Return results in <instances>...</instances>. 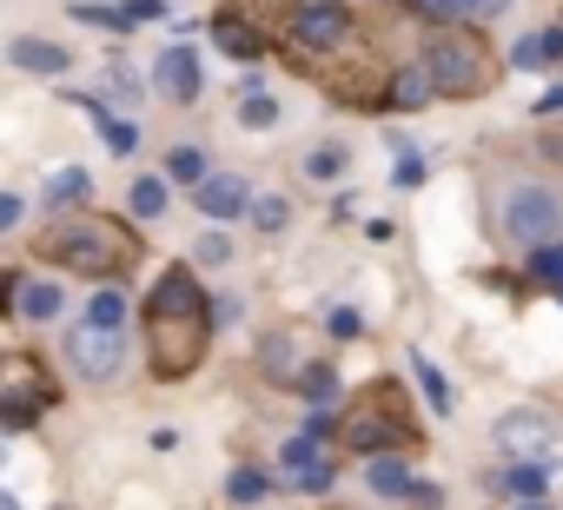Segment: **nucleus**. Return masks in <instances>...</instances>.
<instances>
[{
  "label": "nucleus",
  "mask_w": 563,
  "mask_h": 510,
  "mask_svg": "<svg viewBox=\"0 0 563 510\" xmlns=\"http://www.w3.org/2000/svg\"><path fill=\"white\" fill-rule=\"evenodd\" d=\"M424 74H431L438 100H484L504 80V54L471 21H431V34H424Z\"/></svg>",
  "instance_id": "obj_4"
},
{
  "label": "nucleus",
  "mask_w": 563,
  "mask_h": 510,
  "mask_svg": "<svg viewBox=\"0 0 563 510\" xmlns=\"http://www.w3.org/2000/svg\"><path fill=\"white\" fill-rule=\"evenodd\" d=\"M60 404V378L47 372L41 352H0V424L27 431Z\"/></svg>",
  "instance_id": "obj_5"
},
{
  "label": "nucleus",
  "mask_w": 563,
  "mask_h": 510,
  "mask_svg": "<svg viewBox=\"0 0 563 510\" xmlns=\"http://www.w3.org/2000/svg\"><path fill=\"white\" fill-rule=\"evenodd\" d=\"M418 457L424 451V424L411 411V391L398 378H372L352 391L345 418H339V457Z\"/></svg>",
  "instance_id": "obj_3"
},
{
  "label": "nucleus",
  "mask_w": 563,
  "mask_h": 510,
  "mask_svg": "<svg viewBox=\"0 0 563 510\" xmlns=\"http://www.w3.org/2000/svg\"><path fill=\"white\" fill-rule=\"evenodd\" d=\"M325 510H352V503H325Z\"/></svg>",
  "instance_id": "obj_44"
},
{
  "label": "nucleus",
  "mask_w": 563,
  "mask_h": 510,
  "mask_svg": "<svg viewBox=\"0 0 563 510\" xmlns=\"http://www.w3.org/2000/svg\"><path fill=\"white\" fill-rule=\"evenodd\" d=\"M87 325H100V332H120V325H126V292H120V286L93 292V306H87Z\"/></svg>",
  "instance_id": "obj_29"
},
{
  "label": "nucleus",
  "mask_w": 563,
  "mask_h": 510,
  "mask_svg": "<svg viewBox=\"0 0 563 510\" xmlns=\"http://www.w3.org/2000/svg\"><path fill=\"white\" fill-rule=\"evenodd\" d=\"M0 312H14V279H0Z\"/></svg>",
  "instance_id": "obj_42"
},
{
  "label": "nucleus",
  "mask_w": 563,
  "mask_h": 510,
  "mask_svg": "<svg viewBox=\"0 0 563 510\" xmlns=\"http://www.w3.org/2000/svg\"><path fill=\"white\" fill-rule=\"evenodd\" d=\"M530 279H537V286H550V292L563 286V239H550V245H537V252H530Z\"/></svg>",
  "instance_id": "obj_31"
},
{
  "label": "nucleus",
  "mask_w": 563,
  "mask_h": 510,
  "mask_svg": "<svg viewBox=\"0 0 563 510\" xmlns=\"http://www.w3.org/2000/svg\"><path fill=\"white\" fill-rule=\"evenodd\" d=\"M265 497H272V470H258V464H232V470H225V503L252 510V503H265Z\"/></svg>",
  "instance_id": "obj_25"
},
{
  "label": "nucleus",
  "mask_w": 563,
  "mask_h": 510,
  "mask_svg": "<svg viewBox=\"0 0 563 510\" xmlns=\"http://www.w3.org/2000/svg\"><path fill=\"white\" fill-rule=\"evenodd\" d=\"M67 365H74L87 385H107V378H120V365H126V339L80 319V325L67 332Z\"/></svg>",
  "instance_id": "obj_10"
},
{
  "label": "nucleus",
  "mask_w": 563,
  "mask_h": 510,
  "mask_svg": "<svg viewBox=\"0 0 563 510\" xmlns=\"http://www.w3.org/2000/svg\"><path fill=\"white\" fill-rule=\"evenodd\" d=\"M239 126H252V133L278 126V100L272 93H239Z\"/></svg>",
  "instance_id": "obj_32"
},
{
  "label": "nucleus",
  "mask_w": 563,
  "mask_h": 510,
  "mask_svg": "<svg viewBox=\"0 0 563 510\" xmlns=\"http://www.w3.org/2000/svg\"><path fill=\"white\" fill-rule=\"evenodd\" d=\"M517 510H556V503H517Z\"/></svg>",
  "instance_id": "obj_43"
},
{
  "label": "nucleus",
  "mask_w": 563,
  "mask_h": 510,
  "mask_svg": "<svg viewBox=\"0 0 563 510\" xmlns=\"http://www.w3.org/2000/svg\"><path fill=\"white\" fill-rule=\"evenodd\" d=\"M299 398H306V411H332L339 398H345V385H339V365H325V358H312L306 372H299V385H292Z\"/></svg>",
  "instance_id": "obj_20"
},
{
  "label": "nucleus",
  "mask_w": 563,
  "mask_h": 510,
  "mask_svg": "<svg viewBox=\"0 0 563 510\" xmlns=\"http://www.w3.org/2000/svg\"><path fill=\"white\" fill-rule=\"evenodd\" d=\"M212 292L199 286V273L179 259V266H166L159 279H153V292H146V306H140V339H146V372L159 378V385H179V378H192L199 365H206V352H212Z\"/></svg>",
  "instance_id": "obj_1"
},
{
  "label": "nucleus",
  "mask_w": 563,
  "mask_h": 510,
  "mask_svg": "<svg viewBox=\"0 0 563 510\" xmlns=\"http://www.w3.org/2000/svg\"><path fill=\"white\" fill-rule=\"evenodd\" d=\"M365 41V21L345 8V0H299V14H292V34H286V60H325L339 47Z\"/></svg>",
  "instance_id": "obj_6"
},
{
  "label": "nucleus",
  "mask_w": 563,
  "mask_h": 510,
  "mask_svg": "<svg viewBox=\"0 0 563 510\" xmlns=\"http://www.w3.org/2000/svg\"><path fill=\"white\" fill-rule=\"evenodd\" d=\"M21 219H27V199H21V192H0V239H8Z\"/></svg>",
  "instance_id": "obj_38"
},
{
  "label": "nucleus",
  "mask_w": 563,
  "mask_h": 510,
  "mask_svg": "<svg viewBox=\"0 0 563 510\" xmlns=\"http://www.w3.org/2000/svg\"><path fill=\"white\" fill-rule=\"evenodd\" d=\"M556 60H563V27L523 34V41L510 47V67H517V74H530V67H556Z\"/></svg>",
  "instance_id": "obj_23"
},
{
  "label": "nucleus",
  "mask_w": 563,
  "mask_h": 510,
  "mask_svg": "<svg viewBox=\"0 0 563 510\" xmlns=\"http://www.w3.org/2000/svg\"><path fill=\"white\" fill-rule=\"evenodd\" d=\"M556 27H563V21H556Z\"/></svg>",
  "instance_id": "obj_46"
},
{
  "label": "nucleus",
  "mask_w": 563,
  "mask_h": 510,
  "mask_svg": "<svg viewBox=\"0 0 563 510\" xmlns=\"http://www.w3.org/2000/svg\"><path fill=\"white\" fill-rule=\"evenodd\" d=\"M166 186H173L166 173H140V179L126 186V212H133L140 225H153V219L166 212Z\"/></svg>",
  "instance_id": "obj_24"
},
{
  "label": "nucleus",
  "mask_w": 563,
  "mask_h": 510,
  "mask_svg": "<svg viewBox=\"0 0 563 510\" xmlns=\"http://www.w3.org/2000/svg\"><path fill=\"white\" fill-rule=\"evenodd\" d=\"M312 358H306V345H299V332H265L258 339V378L265 385H299V372H306Z\"/></svg>",
  "instance_id": "obj_14"
},
{
  "label": "nucleus",
  "mask_w": 563,
  "mask_h": 510,
  "mask_svg": "<svg viewBox=\"0 0 563 510\" xmlns=\"http://www.w3.org/2000/svg\"><path fill=\"white\" fill-rule=\"evenodd\" d=\"M107 93H113L120 107H140V100H146V80H140V74H126V67H113V87H107Z\"/></svg>",
  "instance_id": "obj_36"
},
{
  "label": "nucleus",
  "mask_w": 563,
  "mask_h": 510,
  "mask_svg": "<svg viewBox=\"0 0 563 510\" xmlns=\"http://www.w3.org/2000/svg\"><path fill=\"white\" fill-rule=\"evenodd\" d=\"M325 325H332V339H365V312L358 306H332Z\"/></svg>",
  "instance_id": "obj_37"
},
{
  "label": "nucleus",
  "mask_w": 563,
  "mask_h": 510,
  "mask_svg": "<svg viewBox=\"0 0 563 510\" xmlns=\"http://www.w3.org/2000/svg\"><path fill=\"white\" fill-rule=\"evenodd\" d=\"M365 490L385 497V503H411V490H418L411 457H372V464H365Z\"/></svg>",
  "instance_id": "obj_16"
},
{
  "label": "nucleus",
  "mask_w": 563,
  "mask_h": 510,
  "mask_svg": "<svg viewBox=\"0 0 563 510\" xmlns=\"http://www.w3.org/2000/svg\"><path fill=\"white\" fill-rule=\"evenodd\" d=\"M140 252H146V239L113 212H67L34 239V259L60 266L74 279H93V286H120L140 266Z\"/></svg>",
  "instance_id": "obj_2"
},
{
  "label": "nucleus",
  "mask_w": 563,
  "mask_h": 510,
  "mask_svg": "<svg viewBox=\"0 0 563 510\" xmlns=\"http://www.w3.org/2000/svg\"><path fill=\"white\" fill-rule=\"evenodd\" d=\"M411 378H418V391H424V404L431 411H457V398H451V378L424 358V352H411Z\"/></svg>",
  "instance_id": "obj_26"
},
{
  "label": "nucleus",
  "mask_w": 563,
  "mask_h": 510,
  "mask_svg": "<svg viewBox=\"0 0 563 510\" xmlns=\"http://www.w3.org/2000/svg\"><path fill=\"white\" fill-rule=\"evenodd\" d=\"M192 259H199V266H225V259H232V239H225L219 225H212V232H199V245H192Z\"/></svg>",
  "instance_id": "obj_35"
},
{
  "label": "nucleus",
  "mask_w": 563,
  "mask_h": 510,
  "mask_svg": "<svg viewBox=\"0 0 563 510\" xmlns=\"http://www.w3.org/2000/svg\"><path fill=\"white\" fill-rule=\"evenodd\" d=\"M556 299H563V286H556Z\"/></svg>",
  "instance_id": "obj_45"
},
{
  "label": "nucleus",
  "mask_w": 563,
  "mask_h": 510,
  "mask_svg": "<svg viewBox=\"0 0 563 510\" xmlns=\"http://www.w3.org/2000/svg\"><path fill=\"white\" fill-rule=\"evenodd\" d=\"M219 14H225V21H239L245 34H258L265 47H272V41L286 47V34H292V14H299V0H219Z\"/></svg>",
  "instance_id": "obj_11"
},
{
  "label": "nucleus",
  "mask_w": 563,
  "mask_h": 510,
  "mask_svg": "<svg viewBox=\"0 0 563 510\" xmlns=\"http://www.w3.org/2000/svg\"><path fill=\"white\" fill-rule=\"evenodd\" d=\"M60 306H67V292H60L54 279H14V312H21L27 325H47V319H60Z\"/></svg>",
  "instance_id": "obj_18"
},
{
  "label": "nucleus",
  "mask_w": 563,
  "mask_h": 510,
  "mask_svg": "<svg viewBox=\"0 0 563 510\" xmlns=\"http://www.w3.org/2000/svg\"><path fill=\"white\" fill-rule=\"evenodd\" d=\"M411 510H444V490H438V484H424V477H418V490H411Z\"/></svg>",
  "instance_id": "obj_40"
},
{
  "label": "nucleus",
  "mask_w": 563,
  "mask_h": 510,
  "mask_svg": "<svg viewBox=\"0 0 563 510\" xmlns=\"http://www.w3.org/2000/svg\"><path fill=\"white\" fill-rule=\"evenodd\" d=\"M537 113H543V120H550V113H563V80H556V87H543V93H537Z\"/></svg>",
  "instance_id": "obj_41"
},
{
  "label": "nucleus",
  "mask_w": 563,
  "mask_h": 510,
  "mask_svg": "<svg viewBox=\"0 0 563 510\" xmlns=\"http://www.w3.org/2000/svg\"><path fill=\"white\" fill-rule=\"evenodd\" d=\"M87 199H93V173H87V166H60V173L41 186V206H47V212H87Z\"/></svg>",
  "instance_id": "obj_17"
},
{
  "label": "nucleus",
  "mask_w": 563,
  "mask_h": 510,
  "mask_svg": "<svg viewBox=\"0 0 563 510\" xmlns=\"http://www.w3.org/2000/svg\"><path fill=\"white\" fill-rule=\"evenodd\" d=\"M278 484L299 490V497H325L339 484V444L319 437V431H299L278 444Z\"/></svg>",
  "instance_id": "obj_7"
},
{
  "label": "nucleus",
  "mask_w": 563,
  "mask_h": 510,
  "mask_svg": "<svg viewBox=\"0 0 563 510\" xmlns=\"http://www.w3.org/2000/svg\"><path fill=\"white\" fill-rule=\"evenodd\" d=\"M8 60H14L21 74H41V80H60V74L74 67V54H67L60 41H34V34H21V41L8 47Z\"/></svg>",
  "instance_id": "obj_15"
},
{
  "label": "nucleus",
  "mask_w": 563,
  "mask_h": 510,
  "mask_svg": "<svg viewBox=\"0 0 563 510\" xmlns=\"http://www.w3.org/2000/svg\"><path fill=\"white\" fill-rule=\"evenodd\" d=\"M345 159H352V153H345L339 140H332V146H312V153H306V179H319V186H325V179H339V173H345Z\"/></svg>",
  "instance_id": "obj_33"
},
{
  "label": "nucleus",
  "mask_w": 563,
  "mask_h": 510,
  "mask_svg": "<svg viewBox=\"0 0 563 510\" xmlns=\"http://www.w3.org/2000/svg\"><path fill=\"white\" fill-rule=\"evenodd\" d=\"M497 490L517 497V503H543V497H550V464H504Z\"/></svg>",
  "instance_id": "obj_22"
},
{
  "label": "nucleus",
  "mask_w": 563,
  "mask_h": 510,
  "mask_svg": "<svg viewBox=\"0 0 563 510\" xmlns=\"http://www.w3.org/2000/svg\"><path fill=\"white\" fill-rule=\"evenodd\" d=\"M431 100H438V87H431L424 60H405V67H391V107H398V113H424Z\"/></svg>",
  "instance_id": "obj_19"
},
{
  "label": "nucleus",
  "mask_w": 563,
  "mask_h": 510,
  "mask_svg": "<svg viewBox=\"0 0 563 510\" xmlns=\"http://www.w3.org/2000/svg\"><path fill=\"white\" fill-rule=\"evenodd\" d=\"M212 47L225 54V60H239V67H258L265 60V41L258 34H245L239 21H225V14H212Z\"/></svg>",
  "instance_id": "obj_21"
},
{
  "label": "nucleus",
  "mask_w": 563,
  "mask_h": 510,
  "mask_svg": "<svg viewBox=\"0 0 563 510\" xmlns=\"http://www.w3.org/2000/svg\"><path fill=\"white\" fill-rule=\"evenodd\" d=\"M490 444L504 451V464H550L556 470V418L543 404H517L490 424Z\"/></svg>",
  "instance_id": "obj_9"
},
{
  "label": "nucleus",
  "mask_w": 563,
  "mask_h": 510,
  "mask_svg": "<svg viewBox=\"0 0 563 510\" xmlns=\"http://www.w3.org/2000/svg\"><path fill=\"white\" fill-rule=\"evenodd\" d=\"M504 239L517 252H537V245L563 239V199L550 186H510V199H504Z\"/></svg>",
  "instance_id": "obj_8"
},
{
  "label": "nucleus",
  "mask_w": 563,
  "mask_h": 510,
  "mask_svg": "<svg viewBox=\"0 0 563 510\" xmlns=\"http://www.w3.org/2000/svg\"><path fill=\"white\" fill-rule=\"evenodd\" d=\"M286 219H292V206L278 199V192H252V225H258L265 239H278V232H286Z\"/></svg>",
  "instance_id": "obj_30"
},
{
  "label": "nucleus",
  "mask_w": 563,
  "mask_h": 510,
  "mask_svg": "<svg viewBox=\"0 0 563 510\" xmlns=\"http://www.w3.org/2000/svg\"><path fill=\"white\" fill-rule=\"evenodd\" d=\"M391 186H398V192L424 186V153H418L411 140H398V159H391Z\"/></svg>",
  "instance_id": "obj_34"
},
{
  "label": "nucleus",
  "mask_w": 563,
  "mask_h": 510,
  "mask_svg": "<svg viewBox=\"0 0 563 510\" xmlns=\"http://www.w3.org/2000/svg\"><path fill=\"white\" fill-rule=\"evenodd\" d=\"M206 173H212V166H206V153H199V146H173V153H166V179H173V186H186V192H192Z\"/></svg>",
  "instance_id": "obj_27"
},
{
  "label": "nucleus",
  "mask_w": 563,
  "mask_h": 510,
  "mask_svg": "<svg viewBox=\"0 0 563 510\" xmlns=\"http://www.w3.org/2000/svg\"><path fill=\"white\" fill-rule=\"evenodd\" d=\"M192 206H199L212 225H225V219H245V212H252V186H245L239 173H206V179L192 186Z\"/></svg>",
  "instance_id": "obj_13"
},
{
  "label": "nucleus",
  "mask_w": 563,
  "mask_h": 510,
  "mask_svg": "<svg viewBox=\"0 0 563 510\" xmlns=\"http://www.w3.org/2000/svg\"><path fill=\"white\" fill-rule=\"evenodd\" d=\"M80 27H107V34H133V21H126V8H100V0H74L67 8Z\"/></svg>",
  "instance_id": "obj_28"
},
{
  "label": "nucleus",
  "mask_w": 563,
  "mask_h": 510,
  "mask_svg": "<svg viewBox=\"0 0 563 510\" xmlns=\"http://www.w3.org/2000/svg\"><path fill=\"white\" fill-rule=\"evenodd\" d=\"M120 8H126V21L140 27V21H159V14H166V0H120Z\"/></svg>",
  "instance_id": "obj_39"
},
{
  "label": "nucleus",
  "mask_w": 563,
  "mask_h": 510,
  "mask_svg": "<svg viewBox=\"0 0 563 510\" xmlns=\"http://www.w3.org/2000/svg\"><path fill=\"white\" fill-rule=\"evenodd\" d=\"M153 87H159L173 107H192V100L206 93V67H199V54H192L186 41H173V47L153 60Z\"/></svg>",
  "instance_id": "obj_12"
}]
</instances>
